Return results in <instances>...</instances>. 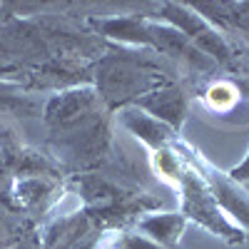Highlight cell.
<instances>
[{"label":"cell","mask_w":249,"mask_h":249,"mask_svg":"<svg viewBox=\"0 0 249 249\" xmlns=\"http://www.w3.org/2000/svg\"><path fill=\"white\" fill-rule=\"evenodd\" d=\"M160 18L167 25H172L175 30H179L202 55H210V57L222 60V62L230 60V55H232L230 45L224 43V37L219 35V30L210 20L204 15H197L195 8L182 5V3H164L160 8Z\"/></svg>","instance_id":"3"},{"label":"cell","mask_w":249,"mask_h":249,"mask_svg":"<svg viewBox=\"0 0 249 249\" xmlns=\"http://www.w3.org/2000/svg\"><path fill=\"white\" fill-rule=\"evenodd\" d=\"M202 179H204L207 187H210V192L214 195V199L219 202L224 214H232L242 224V230L249 232V195L239 190L237 182H232L230 177H222L217 172L204 175Z\"/></svg>","instance_id":"6"},{"label":"cell","mask_w":249,"mask_h":249,"mask_svg":"<svg viewBox=\"0 0 249 249\" xmlns=\"http://www.w3.org/2000/svg\"><path fill=\"white\" fill-rule=\"evenodd\" d=\"M177 184H179V192H182V214L187 219H195L207 232H212L214 237L230 242V244L244 242V230L227 219L219 202L214 199L210 187L204 184V179L197 172H192V170L182 172Z\"/></svg>","instance_id":"2"},{"label":"cell","mask_w":249,"mask_h":249,"mask_svg":"<svg viewBox=\"0 0 249 249\" xmlns=\"http://www.w3.org/2000/svg\"><path fill=\"white\" fill-rule=\"evenodd\" d=\"M135 107L157 117L160 122H164L167 127H172L177 132L184 122V115H187V100H184V92L179 88L164 85L150 95H144L142 100H137Z\"/></svg>","instance_id":"5"},{"label":"cell","mask_w":249,"mask_h":249,"mask_svg":"<svg viewBox=\"0 0 249 249\" xmlns=\"http://www.w3.org/2000/svg\"><path fill=\"white\" fill-rule=\"evenodd\" d=\"M232 182H247L249 179V152H247V157H244V162L242 164H237V167L227 175Z\"/></svg>","instance_id":"9"},{"label":"cell","mask_w":249,"mask_h":249,"mask_svg":"<svg viewBox=\"0 0 249 249\" xmlns=\"http://www.w3.org/2000/svg\"><path fill=\"white\" fill-rule=\"evenodd\" d=\"M100 95L90 88L80 90H68L62 95H55L48 107H45V120L55 132H70L77 135L82 130H88L90 124H95V110H97Z\"/></svg>","instance_id":"4"},{"label":"cell","mask_w":249,"mask_h":249,"mask_svg":"<svg viewBox=\"0 0 249 249\" xmlns=\"http://www.w3.org/2000/svg\"><path fill=\"white\" fill-rule=\"evenodd\" d=\"M120 120H122V124H124V127H127L135 137H140L144 144H150L152 150H160V152L167 147V142L175 137V130H172V127H167V124L160 122L157 117L142 112L140 107L122 110V112H120Z\"/></svg>","instance_id":"7"},{"label":"cell","mask_w":249,"mask_h":249,"mask_svg":"<svg viewBox=\"0 0 249 249\" xmlns=\"http://www.w3.org/2000/svg\"><path fill=\"white\" fill-rule=\"evenodd\" d=\"M239 28H244V30L249 33V15H247L244 20H239Z\"/></svg>","instance_id":"10"},{"label":"cell","mask_w":249,"mask_h":249,"mask_svg":"<svg viewBox=\"0 0 249 249\" xmlns=\"http://www.w3.org/2000/svg\"><path fill=\"white\" fill-rule=\"evenodd\" d=\"M184 224H187V217L182 212H157V214H150L140 219V230L147 234L155 244L160 247H175L184 232Z\"/></svg>","instance_id":"8"},{"label":"cell","mask_w":249,"mask_h":249,"mask_svg":"<svg viewBox=\"0 0 249 249\" xmlns=\"http://www.w3.org/2000/svg\"><path fill=\"white\" fill-rule=\"evenodd\" d=\"M170 85L162 72L132 57H105L97 65V92L110 110L135 105L137 100Z\"/></svg>","instance_id":"1"}]
</instances>
